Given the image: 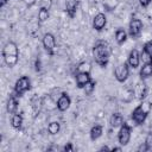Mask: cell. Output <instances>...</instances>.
Returning <instances> with one entry per match:
<instances>
[{
    "label": "cell",
    "instance_id": "cell-1",
    "mask_svg": "<svg viewBox=\"0 0 152 152\" xmlns=\"http://www.w3.org/2000/svg\"><path fill=\"white\" fill-rule=\"evenodd\" d=\"M109 46L104 42H99L93 48V57L95 63L99 64L101 68H106L109 62Z\"/></svg>",
    "mask_w": 152,
    "mask_h": 152
},
{
    "label": "cell",
    "instance_id": "cell-2",
    "mask_svg": "<svg viewBox=\"0 0 152 152\" xmlns=\"http://www.w3.org/2000/svg\"><path fill=\"white\" fill-rule=\"evenodd\" d=\"M2 57L8 68H13L19 59V50L14 42H7L2 49Z\"/></svg>",
    "mask_w": 152,
    "mask_h": 152
},
{
    "label": "cell",
    "instance_id": "cell-3",
    "mask_svg": "<svg viewBox=\"0 0 152 152\" xmlns=\"http://www.w3.org/2000/svg\"><path fill=\"white\" fill-rule=\"evenodd\" d=\"M151 109H152L151 102H150V101H142V102H141L138 107H135L134 110L132 112V119H133V121H134L137 125H141V124L146 120V118H147V115L150 114Z\"/></svg>",
    "mask_w": 152,
    "mask_h": 152
},
{
    "label": "cell",
    "instance_id": "cell-4",
    "mask_svg": "<svg viewBox=\"0 0 152 152\" xmlns=\"http://www.w3.org/2000/svg\"><path fill=\"white\" fill-rule=\"evenodd\" d=\"M31 88V81L27 76H21L17 80L14 84V94L17 96H21L24 93H26Z\"/></svg>",
    "mask_w": 152,
    "mask_h": 152
},
{
    "label": "cell",
    "instance_id": "cell-5",
    "mask_svg": "<svg viewBox=\"0 0 152 152\" xmlns=\"http://www.w3.org/2000/svg\"><path fill=\"white\" fill-rule=\"evenodd\" d=\"M114 76L116 78V81L119 82H125L128 76H129V68H128V63L122 62L120 64H118L114 69Z\"/></svg>",
    "mask_w": 152,
    "mask_h": 152
},
{
    "label": "cell",
    "instance_id": "cell-6",
    "mask_svg": "<svg viewBox=\"0 0 152 152\" xmlns=\"http://www.w3.org/2000/svg\"><path fill=\"white\" fill-rule=\"evenodd\" d=\"M118 139H119V144L121 146H126L129 142V139H131V127L126 122H124L120 126V131L118 133Z\"/></svg>",
    "mask_w": 152,
    "mask_h": 152
},
{
    "label": "cell",
    "instance_id": "cell-7",
    "mask_svg": "<svg viewBox=\"0 0 152 152\" xmlns=\"http://www.w3.org/2000/svg\"><path fill=\"white\" fill-rule=\"evenodd\" d=\"M42 42H43V46L46 50V52L50 53V55H53L55 53V49H56V38H55V36L52 33L48 32V33H45L43 36V40Z\"/></svg>",
    "mask_w": 152,
    "mask_h": 152
},
{
    "label": "cell",
    "instance_id": "cell-8",
    "mask_svg": "<svg viewBox=\"0 0 152 152\" xmlns=\"http://www.w3.org/2000/svg\"><path fill=\"white\" fill-rule=\"evenodd\" d=\"M141 30H142V21H141L140 19L133 18V19L129 21V26H128L129 36L133 37V38H137V37L141 33Z\"/></svg>",
    "mask_w": 152,
    "mask_h": 152
},
{
    "label": "cell",
    "instance_id": "cell-9",
    "mask_svg": "<svg viewBox=\"0 0 152 152\" xmlns=\"http://www.w3.org/2000/svg\"><path fill=\"white\" fill-rule=\"evenodd\" d=\"M70 104H71V100H70L69 95L66 93H62L61 96L57 100V108H58V110L65 112L70 107Z\"/></svg>",
    "mask_w": 152,
    "mask_h": 152
},
{
    "label": "cell",
    "instance_id": "cell-10",
    "mask_svg": "<svg viewBox=\"0 0 152 152\" xmlns=\"http://www.w3.org/2000/svg\"><path fill=\"white\" fill-rule=\"evenodd\" d=\"M107 24V18L103 13H97L93 19V27L96 31H102Z\"/></svg>",
    "mask_w": 152,
    "mask_h": 152
},
{
    "label": "cell",
    "instance_id": "cell-11",
    "mask_svg": "<svg viewBox=\"0 0 152 152\" xmlns=\"http://www.w3.org/2000/svg\"><path fill=\"white\" fill-rule=\"evenodd\" d=\"M127 63H128V65H129L131 68H133V69H135V68L139 66V63H140V53H139V51H138L137 49H134V50H132V51L129 52Z\"/></svg>",
    "mask_w": 152,
    "mask_h": 152
},
{
    "label": "cell",
    "instance_id": "cell-12",
    "mask_svg": "<svg viewBox=\"0 0 152 152\" xmlns=\"http://www.w3.org/2000/svg\"><path fill=\"white\" fill-rule=\"evenodd\" d=\"M78 8V0H65V11L70 18L76 15Z\"/></svg>",
    "mask_w": 152,
    "mask_h": 152
},
{
    "label": "cell",
    "instance_id": "cell-13",
    "mask_svg": "<svg viewBox=\"0 0 152 152\" xmlns=\"http://www.w3.org/2000/svg\"><path fill=\"white\" fill-rule=\"evenodd\" d=\"M76 84L78 88H83L91 78H90V74L88 72H76Z\"/></svg>",
    "mask_w": 152,
    "mask_h": 152
},
{
    "label": "cell",
    "instance_id": "cell-14",
    "mask_svg": "<svg viewBox=\"0 0 152 152\" xmlns=\"http://www.w3.org/2000/svg\"><path fill=\"white\" fill-rule=\"evenodd\" d=\"M7 112L10 114H14L18 109V100H17V95H11L8 101H7Z\"/></svg>",
    "mask_w": 152,
    "mask_h": 152
},
{
    "label": "cell",
    "instance_id": "cell-15",
    "mask_svg": "<svg viewBox=\"0 0 152 152\" xmlns=\"http://www.w3.org/2000/svg\"><path fill=\"white\" fill-rule=\"evenodd\" d=\"M122 124H124V118H122V115H121L120 113H114V114H112V116H110V119H109V125H110L112 127L116 128V127H120Z\"/></svg>",
    "mask_w": 152,
    "mask_h": 152
},
{
    "label": "cell",
    "instance_id": "cell-16",
    "mask_svg": "<svg viewBox=\"0 0 152 152\" xmlns=\"http://www.w3.org/2000/svg\"><path fill=\"white\" fill-rule=\"evenodd\" d=\"M150 76H152V62H146L140 69V77L141 80H144Z\"/></svg>",
    "mask_w": 152,
    "mask_h": 152
},
{
    "label": "cell",
    "instance_id": "cell-17",
    "mask_svg": "<svg viewBox=\"0 0 152 152\" xmlns=\"http://www.w3.org/2000/svg\"><path fill=\"white\" fill-rule=\"evenodd\" d=\"M102 132H103V128H102V126L101 125H95V126H93L91 127V129H90V139L93 140V141H95L96 139H99L101 135H102Z\"/></svg>",
    "mask_w": 152,
    "mask_h": 152
},
{
    "label": "cell",
    "instance_id": "cell-18",
    "mask_svg": "<svg viewBox=\"0 0 152 152\" xmlns=\"http://www.w3.org/2000/svg\"><path fill=\"white\" fill-rule=\"evenodd\" d=\"M115 40H116V43L119 45L124 44L127 40V32L124 28H118L115 31Z\"/></svg>",
    "mask_w": 152,
    "mask_h": 152
},
{
    "label": "cell",
    "instance_id": "cell-19",
    "mask_svg": "<svg viewBox=\"0 0 152 152\" xmlns=\"http://www.w3.org/2000/svg\"><path fill=\"white\" fill-rule=\"evenodd\" d=\"M147 95V86L142 82V83H139L138 87H137V97L139 100H144Z\"/></svg>",
    "mask_w": 152,
    "mask_h": 152
},
{
    "label": "cell",
    "instance_id": "cell-20",
    "mask_svg": "<svg viewBox=\"0 0 152 152\" xmlns=\"http://www.w3.org/2000/svg\"><path fill=\"white\" fill-rule=\"evenodd\" d=\"M11 124H12V126H13L15 129H20V128H21V126H23V116H21L20 114L14 113V114L12 115Z\"/></svg>",
    "mask_w": 152,
    "mask_h": 152
},
{
    "label": "cell",
    "instance_id": "cell-21",
    "mask_svg": "<svg viewBox=\"0 0 152 152\" xmlns=\"http://www.w3.org/2000/svg\"><path fill=\"white\" fill-rule=\"evenodd\" d=\"M49 17H50L49 10L45 8V7H40L39 11H38V21L39 23H44V21H46L49 19Z\"/></svg>",
    "mask_w": 152,
    "mask_h": 152
},
{
    "label": "cell",
    "instance_id": "cell-22",
    "mask_svg": "<svg viewBox=\"0 0 152 152\" xmlns=\"http://www.w3.org/2000/svg\"><path fill=\"white\" fill-rule=\"evenodd\" d=\"M91 71V64L89 62H81L76 66V72H88L90 74Z\"/></svg>",
    "mask_w": 152,
    "mask_h": 152
},
{
    "label": "cell",
    "instance_id": "cell-23",
    "mask_svg": "<svg viewBox=\"0 0 152 152\" xmlns=\"http://www.w3.org/2000/svg\"><path fill=\"white\" fill-rule=\"evenodd\" d=\"M59 129H61V125H59V122H57V121L50 122L49 126H48V132H49L50 134H52V135L57 134V133L59 132Z\"/></svg>",
    "mask_w": 152,
    "mask_h": 152
},
{
    "label": "cell",
    "instance_id": "cell-24",
    "mask_svg": "<svg viewBox=\"0 0 152 152\" xmlns=\"http://www.w3.org/2000/svg\"><path fill=\"white\" fill-rule=\"evenodd\" d=\"M95 84H96V83H95L94 81L90 80V81L82 88V89L84 90V94H86V95H91L93 91H94V89H95Z\"/></svg>",
    "mask_w": 152,
    "mask_h": 152
},
{
    "label": "cell",
    "instance_id": "cell-25",
    "mask_svg": "<svg viewBox=\"0 0 152 152\" xmlns=\"http://www.w3.org/2000/svg\"><path fill=\"white\" fill-rule=\"evenodd\" d=\"M142 52H144L145 55H147V56L152 59V40H148L147 43H145Z\"/></svg>",
    "mask_w": 152,
    "mask_h": 152
},
{
    "label": "cell",
    "instance_id": "cell-26",
    "mask_svg": "<svg viewBox=\"0 0 152 152\" xmlns=\"http://www.w3.org/2000/svg\"><path fill=\"white\" fill-rule=\"evenodd\" d=\"M145 146H146V151L152 152V132L148 133V134L146 135V139H145Z\"/></svg>",
    "mask_w": 152,
    "mask_h": 152
},
{
    "label": "cell",
    "instance_id": "cell-27",
    "mask_svg": "<svg viewBox=\"0 0 152 152\" xmlns=\"http://www.w3.org/2000/svg\"><path fill=\"white\" fill-rule=\"evenodd\" d=\"M51 0H40V7H45L48 10H50L51 7Z\"/></svg>",
    "mask_w": 152,
    "mask_h": 152
},
{
    "label": "cell",
    "instance_id": "cell-28",
    "mask_svg": "<svg viewBox=\"0 0 152 152\" xmlns=\"http://www.w3.org/2000/svg\"><path fill=\"white\" fill-rule=\"evenodd\" d=\"M151 1H152V0H139L140 5H141L142 7H147V6L151 4Z\"/></svg>",
    "mask_w": 152,
    "mask_h": 152
},
{
    "label": "cell",
    "instance_id": "cell-29",
    "mask_svg": "<svg viewBox=\"0 0 152 152\" xmlns=\"http://www.w3.org/2000/svg\"><path fill=\"white\" fill-rule=\"evenodd\" d=\"M63 150H64V151H68V152H69V151H74V147H72V145H71V144L69 142V144H66V145L64 146V148H63Z\"/></svg>",
    "mask_w": 152,
    "mask_h": 152
},
{
    "label": "cell",
    "instance_id": "cell-30",
    "mask_svg": "<svg viewBox=\"0 0 152 152\" xmlns=\"http://www.w3.org/2000/svg\"><path fill=\"white\" fill-rule=\"evenodd\" d=\"M27 6H32L34 2H36V0H23Z\"/></svg>",
    "mask_w": 152,
    "mask_h": 152
},
{
    "label": "cell",
    "instance_id": "cell-31",
    "mask_svg": "<svg viewBox=\"0 0 152 152\" xmlns=\"http://www.w3.org/2000/svg\"><path fill=\"white\" fill-rule=\"evenodd\" d=\"M36 71H40V61L39 59L36 61Z\"/></svg>",
    "mask_w": 152,
    "mask_h": 152
},
{
    "label": "cell",
    "instance_id": "cell-32",
    "mask_svg": "<svg viewBox=\"0 0 152 152\" xmlns=\"http://www.w3.org/2000/svg\"><path fill=\"white\" fill-rule=\"evenodd\" d=\"M8 0H0V7H4L6 4H7Z\"/></svg>",
    "mask_w": 152,
    "mask_h": 152
},
{
    "label": "cell",
    "instance_id": "cell-33",
    "mask_svg": "<svg viewBox=\"0 0 152 152\" xmlns=\"http://www.w3.org/2000/svg\"><path fill=\"white\" fill-rule=\"evenodd\" d=\"M112 151H121V147H114L112 148Z\"/></svg>",
    "mask_w": 152,
    "mask_h": 152
},
{
    "label": "cell",
    "instance_id": "cell-34",
    "mask_svg": "<svg viewBox=\"0 0 152 152\" xmlns=\"http://www.w3.org/2000/svg\"><path fill=\"white\" fill-rule=\"evenodd\" d=\"M104 150H109V148H108L107 146H103V147H101V148H100V151H104Z\"/></svg>",
    "mask_w": 152,
    "mask_h": 152
}]
</instances>
